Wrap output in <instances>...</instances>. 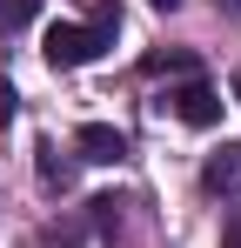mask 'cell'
Wrapping results in <instances>:
<instances>
[{
    "label": "cell",
    "instance_id": "cell-1",
    "mask_svg": "<svg viewBox=\"0 0 241 248\" xmlns=\"http://www.w3.org/2000/svg\"><path fill=\"white\" fill-rule=\"evenodd\" d=\"M114 27H120L114 14H101L94 27L54 20V27H47V47H40V54H47V67H87V61H101V54L114 47Z\"/></svg>",
    "mask_w": 241,
    "mask_h": 248
},
{
    "label": "cell",
    "instance_id": "cell-9",
    "mask_svg": "<svg viewBox=\"0 0 241 248\" xmlns=\"http://www.w3.org/2000/svg\"><path fill=\"white\" fill-rule=\"evenodd\" d=\"M214 7H221V14H241V0H214Z\"/></svg>",
    "mask_w": 241,
    "mask_h": 248
},
{
    "label": "cell",
    "instance_id": "cell-6",
    "mask_svg": "<svg viewBox=\"0 0 241 248\" xmlns=\"http://www.w3.org/2000/svg\"><path fill=\"white\" fill-rule=\"evenodd\" d=\"M34 7H40V0H0V27H7V34H14V27H27V20H34Z\"/></svg>",
    "mask_w": 241,
    "mask_h": 248
},
{
    "label": "cell",
    "instance_id": "cell-4",
    "mask_svg": "<svg viewBox=\"0 0 241 248\" xmlns=\"http://www.w3.org/2000/svg\"><path fill=\"white\" fill-rule=\"evenodd\" d=\"M201 181H208L214 195H235V188H241V148H228V141H221V148L208 155V168H201Z\"/></svg>",
    "mask_w": 241,
    "mask_h": 248
},
{
    "label": "cell",
    "instance_id": "cell-11",
    "mask_svg": "<svg viewBox=\"0 0 241 248\" xmlns=\"http://www.w3.org/2000/svg\"><path fill=\"white\" fill-rule=\"evenodd\" d=\"M235 101H241V67H235Z\"/></svg>",
    "mask_w": 241,
    "mask_h": 248
},
{
    "label": "cell",
    "instance_id": "cell-5",
    "mask_svg": "<svg viewBox=\"0 0 241 248\" xmlns=\"http://www.w3.org/2000/svg\"><path fill=\"white\" fill-rule=\"evenodd\" d=\"M34 155H40V181H54V188H67V181H74V168L60 161V148H47V141H40Z\"/></svg>",
    "mask_w": 241,
    "mask_h": 248
},
{
    "label": "cell",
    "instance_id": "cell-8",
    "mask_svg": "<svg viewBox=\"0 0 241 248\" xmlns=\"http://www.w3.org/2000/svg\"><path fill=\"white\" fill-rule=\"evenodd\" d=\"M221 248H241V208L228 215V228H221Z\"/></svg>",
    "mask_w": 241,
    "mask_h": 248
},
{
    "label": "cell",
    "instance_id": "cell-2",
    "mask_svg": "<svg viewBox=\"0 0 241 248\" xmlns=\"http://www.w3.org/2000/svg\"><path fill=\"white\" fill-rule=\"evenodd\" d=\"M167 108H174V121H188V127H214L221 121V94L208 81H181L174 94H167Z\"/></svg>",
    "mask_w": 241,
    "mask_h": 248
},
{
    "label": "cell",
    "instance_id": "cell-3",
    "mask_svg": "<svg viewBox=\"0 0 241 248\" xmlns=\"http://www.w3.org/2000/svg\"><path fill=\"white\" fill-rule=\"evenodd\" d=\"M74 148H80V161H101V168H114L120 155H127V134L120 127H107V121H87L74 134Z\"/></svg>",
    "mask_w": 241,
    "mask_h": 248
},
{
    "label": "cell",
    "instance_id": "cell-7",
    "mask_svg": "<svg viewBox=\"0 0 241 248\" xmlns=\"http://www.w3.org/2000/svg\"><path fill=\"white\" fill-rule=\"evenodd\" d=\"M14 108H20V94H14V81H7V74H0V127L14 121Z\"/></svg>",
    "mask_w": 241,
    "mask_h": 248
},
{
    "label": "cell",
    "instance_id": "cell-12",
    "mask_svg": "<svg viewBox=\"0 0 241 248\" xmlns=\"http://www.w3.org/2000/svg\"><path fill=\"white\" fill-rule=\"evenodd\" d=\"M154 7H181V0H154Z\"/></svg>",
    "mask_w": 241,
    "mask_h": 248
},
{
    "label": "cell",
    "instance_id": "cell-10",
    "mask_svg": "<svg viewBox=\"0 0 241 248\" xmlns=\"http://www.w3.org/2000/svg\"><path fill=\"white\" fill-rule=\"evenodd\" d=\"M54 248H80V242H74V235H67V242H54Z\"/></svg>",
    "mask_w": 241,
    "mask_h": 248
}]
</instances>
